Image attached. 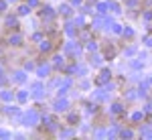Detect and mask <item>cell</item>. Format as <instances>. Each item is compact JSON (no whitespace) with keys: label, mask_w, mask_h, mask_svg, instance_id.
<instances>
[{"label":"cell","mask_w":152,"mask_h":140,"mask_svg":"<svg viewBox=\"0 0 152 140\" xmlns=\"http://www.w3.org/2000/svg\"><path fill=\"white\" fill-rule=\"evenodd\" d=\"M112 112H114V114H122V106L114 104V106H112Z\"/></svg>","instance_id":"cell-15"},{"label":"cell","mask_w":152,"mask_h":140,"mask_svg":"<svg viewBox=\"0 0 152 140\" xmlns=\"http://www.w3.org/2000/svg\"><path fill=\"white\" fill-rule=\"evenodd\" d=\"M31 89L35 92V97H37V100H41V97H43V85H41L39 81L33 83V85H31Z\"/></svg>","instance_id":"cell-4"},{"label":"cell","mask_w":152,"mask_h":140,"mask_svg":"<svg viewBox=\"0 0 152 140\" xmlns=\"http://www.w3.org/2000/svg\"><path fill=\"white\" fill-rule=\"evenodd\" d=\"M6 114H10V116H16V114H18V108H16V106H8V108H6Z\"/></svg>","instance_id":"cell-11"},{"label":"cell","mask_w":152,"mask_h":140,"mask_svg":"<svg viewBox=\"0 0 152 140\" xmlns=\"http://www.w3.org/2000/svg\"><path fill=\"white\" fill-rule=\"evenodd\" d=\"M61 12H63V14L67 16V14H69V12H71V8H69V6H61Z\"/></svg>","instance_id":"cell-21"},{"label":"cell","mask_w":152,"mask_h":140,"mask_svg":"<svg viewBox=\"0 0 152 140\" xmlns=\"http://www.w3.org/2000/svg\"><path fill=\"white\" fill-rule=\"evenodd\" d=\"M53 16H55L53 8H51V6H45V8H43V18H45V21H51Z\"/></svg>","instance_id":"cell-5"},{"label":"cell","mask_w":152,"mask_h":140,"mask_svg":"<svg viewBox=\"0 0 152 140\" xmlns=\"http://www.w3.org/2000/svg\"><path fill=\"white\" fill-rule=\"evenodd\" d=\"M6 24H8V26H16V18H14V16H8V18H6Z\"/></svg>","instance_id":"cell-17"},{"label":"cell","mask_w":152,"mask_h":140,"mask_svg":"<svg viewBox=\"0 0 152 140\" xmlns=\"http://www.w3.org/2000/svg\"><path fill=\"white\" fill-rule=\"evenodd\" d=\"M77 120H79V116H77V114H69V124H75Z\"/></svg>","instance_id":"cell-19"},{"label":"cell","mask_w":152,"mask_h":140,"mask_svg":"<svg viewBox=\"0 0 152 140\" xmlns=\"http://www.w3.org/2000/svg\"><path fill=\"white\" fill-rule=\"evenodd\" d=\"M114 33H116V35L122 33V26H120V24H114Z\"/></svg>","instance_id":"cell-24"},{"label":"cell","mask_w":152,"mask_h":140,"mask_svg":"<svg viewBox=\"0 0 152 140\" xmlns=\"http://www.w3.org/2000/svg\"><path fill=\"white\" fill-rule=\"evenodd\" d=\"M71 4H81V0H71Z\"/></svg>","instance_id":"cell-34"},{"label":"cell","mask_w":152,"mask_h":140,"mask_svg":"<svg viewBox=\"0 0 152 140\" xmlns=\"http://www.w3.org/2000/svg\"><path fill=\"white\" fill-rule=\"evenodd\" d=\"M0 97H2L4 102H12V92H2V93H0Z\"/></svg>","instance_id":"cell-9"},{"label":"cell","mask_w":152,"mask_h":140,"mask_svg":"<svg viewBox=\"0 0 152 140\" xmlns=\"http://www.w3.org/2000/svg\"><path fill=\"white\" fill-rule=\"evenodd\" d=\"M142 116H144L142 112H136V114H132V120H134V122H140V120H142Z\"/></svg>","instance_id":"cell-16"},{"label":"cell","mask_w":152,"mask_h":140,"mask_svg":"<svg viewBox=\"0 0 152 140\" xmlns=\"http://www.w3.org/2000/svg\"><path fill=\"white\" fill-rule=\"evenodd\" d=\"M110 77H112V73H110V71H102L95 83H97V85H104V83H107V81H110Z\"/></svg>","instance_id":"cell-3"},{"label":"cell","mask_w":152,"mask_h":140,"mask_svg":"<svg viewBox=\"0 0 152 140\" xmlns=\"http://www.w3.org/2000/svg\"><path fill=\"white\" fill-rule=\"evenodd\" d=\"M47 73H49V65H41V67L37 69V75H39V77H45Z\"/></svg>","instance_id":"cell-8"},{"label":"cell","mask_w":152,"mask_h":140,"mask_svg":"<svg viewBox=\"0 0 152 140\" xmlns=\"http://www.w3.org/2000/svg\"><path fill=\"white\" fill-rule=\"evenodd\" d=\"M124 35H126V37H132V35H134V31H132V29H126V31H124Z\"/></svg>","instance_id":"cell-27"},{"label":"cell","mask_w":152,"mask_h":140,"mask_svg":"<svg viewBox=\"0 0 152 140\" xmlns=\"http://www.w3.org/2000/svg\"><path fill=\"white\" fill-rule=\"evenodd\" d=\"M142 134H144V136H152V130L150 128H144V130H142Z\"/></svg>","instance_id":"cell-25"},{"label":"cell","mask_w":152,"mask_h":140,"mask_svg":"<svg viewBox=\"0 0 152 140\" xmlns=\"http://www.w3.org/2000/svg\"><path fill=\"white\" fill-rule=\"evenodd\" d=\"M67 106H69V102H67L63 95H59V100L55 102V110H57V112H63V110H67Z\"/></svg>","instance_id":"cell-2"},{"label":"cell","mask_w":152,"mask_h":140,"mask_svg":"<svg viewBox=\"0 0 152 140\" xmlns=\"http://www.w3.org/2000/svg\"><path fill=\"white\" fill-rule=\"evenodd\" d=\"M53 59H55V65H63V57L57 55V57H53Z\"/></svg>","instance_id":"cell-23"},{"label":"cell","mask_w":152,"mask_h":140,"mask_svg":"<svg viewBox=\"0 0 152 140\" xmlns=\"http://www.w3.org/2000/svg\"><path fill=\"white\" fill-rule=\"evenodd\" d=\"M146 43H148V45L152 47V37H148V39H146Z\"/></svg>","instance_id":"cell-33"},{"label":"cell","mask_w":152,"mask_h":140,"mask_svg":"<svg viewBox=\"0 0 152 140\" xmlns=\"http://www.w3.org/2000/svg\"><path fill=\"white\" fill-rule=\"evenodd\" d=\"M144 18L146 21H152V12H144Z\"/></svg>","instance_id":"cell-31"},{"label":"cell","mask_w":152,"mask_h":140,"mask_svg":"<svg viewBox=\"0 0 152 140\" xmlns=\"http://www.w3.org/2000/svg\"><path fill=\"white\" fill-rule=\"evenodd\" d=\"M105 8H107V4H104V2H102V4H97V12H99V14H104Z\"/></svg>","instance_id":"cell-18"},{"label":"cell","mask_w":152,"mask_h":140,"mask_svg":"<svg viewBox=\"0 0 152 140\" xmlns=\"http://www.w3.org/2000/svg\"><path fill=\"white\" fill-rule=\"evenodd\" d=\"M4 8H6V2H4V0H0V10H4Z\"/></svg>","instance_id":"cell-32"},{"label":"cell","mask_w":152,"mask_h":140,"mask_svg":"<svg viewBox=\"0 0 152 140\" xmlns=\"http://www.w3.org/2000/svg\"><path fill=\"white\" fill-rule=\"evenodd\" d=\"M20 41H23V37L18 35V33H14V35L8 39V43H10V45H20Z\"/></svg>","instance_id":"cell-6"},{"label":"cell","mask_w":152,"mask_h":140,"mask_svg":"<svg viewBox=\"0 0 152 140\" xmlns=\"http://www.w3.org/2000/svg\"><path fill=\"white\" fill-rule=\"evenodd\" d=\"M41 51H43V53L51 51V43H49V41H43V43H41Z\"/></svg>","instance_id":"cell-12"},{"label":"cell","mask_w":152,"mask_h":140,"mask_svg":"<svg viewBox=\"0 0 152 140\" xmlns=\"http://www.w3.org/2000/svg\"><path fill=\"white\" fill-rule=\"evenodd\" d=\"M107 6H110L114 12H120V6H118V4H114V2H112V4H107Z\"/></svg>","instance_id":"cell-20"},{"label":"cell","mask_w":152,"mask_h":140,"mask_svg":"<svg viewBox=\"0 0 152 140\" xmlns=\"http://www.w3.org/2000/svg\"><path fill=\"white\" fill-rule=\"evenodd\" d=\"M37 2H39V0H26V4H28V6H37Z\"/></svg>","instance_id":"cell-29"},{"label":"cell","mask_w":152,"mask_h":140,"mask_svg":"<svg viewBox=\"0 0 152 140\" xmlns=\"http://www.w3.org/2000/svg\"><path fill=\"white\" fill-rule=\"evenodd\" d=\"M65 33H67L69 37H73V35H75V29H73V24H71V23H67V24H65Z\"/></svg>","instance_id":"cell-10"},{"label":"cell","mask_w":152,"mask_h":140,"mask_svg":"<svg viewBox=\"0 0 152 140\" xmlns=\"http://www.w3.org/2000/svg\"><path fill=\"white\" fill-rule=\"evenodd\" d=\"M87 49H89V51H95V49H97V45H95L94 41H89V45H87Z\"/></svg>","instance_id":"cell-22"},{"label":"cell","mask_w":152,"mask_h":140,"mask_svg":"<svg viewBox=\"0 0 152 140\" xmlns=\"http://www.w3.org/2000/svg\"><path fill=\"white\" fill-rule=\"evenodd\" d=\"M91 63H94V65H99V63H102V59H99V57H94V59H91Z\"/></svg>","instance_id":"cell-28"},{"label":"cell","mask_w":152,"mask_h":140,"mask_svg":"<svg viewBox=\"0 0 152 140\" xmlns=\"http://www.w3.org/2000/svg\"><path fill=\"white\" fill-rule=\"evenodd\" d=\"M12 79H14V81H16V83H23L24 79H26V75H24V71H16Z\"/></svg>","instance_id":"cell-7"},{"label":"cell","mask_w":152,"mask_h":140,"mask_svg":"<svg viewBox=\"0 0 152 140\" xmlns=\"http://www.w3.org/2000/svg\"><path fill=\"white\" fill-rule=\"evenodd\" d=\"M26 97H28V95H26V92H18V95H16V100H18L20 104H24V102H26Z\"/></svg>","instance_id":"cell-13"},{"label":"cell","mask_w":152,"mask_h":140,"mask_svg":"<svg viewBox=\"0 0 152 140\" xmlns=\"http://www.w3.org/2000/svg\"><path fill=\"white\" fill-rule=\"evenodd\" d=\"M122 136H126V138H130V136H132V132H130V130H124V132H122Z\"/></svg>","instance_id":"cell-30"},{"label":"cell","mask_w":152,"mask_h":140,"mask_svg":"<svg viewBox=\"0 0 152 140\" xmlns=\"http://www.w3.org/2000/svg\"><path fill=\"white\" fill-rule=\"evenodd\" d=\"M28 12H31V6H28V4H24V6L18 8V14H28Z\"/></svg>","instance_id":"cell-14"},{"label":"cell","mask_w":152,"mask_h":140,"mask_svg":"<svg viewBox=\"0 0 152 140\" xmlns=\"http://www.w3.org/2000/svg\"><path fill=\"white\" fill-rule=\"evenodd\" d=\"M8 136H10V134H8L6 130H0V138H8Z\"/></svg>","instance_id":"cell-26"},{"label":"cell","mask_w":152,"mask_h":140,"mask_svg":"<svg viewBox=\"0 0 152 140\" xmlns=\"http://www.w3.org/2000/svg\"><path fill=\"white\" fill-rule=\"evenodd\" d=\"M23 124L24 126H37V124H39V114H37L35 110L26 112V114L23 116Z\"/></svg>","instance_id":"cell-1"}]
</instances>
